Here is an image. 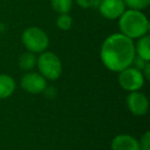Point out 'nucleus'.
<instances>
[{"label":"nucleus","instance_id":"nucleus-1","mask_svg":"<svg viewBox=\"0 0 150 150\" xmlns=\"http://www.w3.org/2000/svg\"><path fill=\"white\" fill-rule=\"evenodd\" d=\"M100 56L107 69L113 72H120L133 65L136 57L134 40L120 32L111 34L103 42Z\"/></svg>","mask_w":150,"mask_h":150},{"label":"nucleus","instance_id":"nucleus-2","mask_svg":"<svg viewBox=\"0 0 150 150\" xmlns=\"http://www.w3.org/2000/svg\"><path fill=\"white\" fill-rule=\"evenodd\" d=\"M120 33L132 40L145 36L149 32V21L142 11L127 8L118 19Z\"/></svg>","mask_w":150,"mask_h":150},{"label":"nucleus","instance_id":"nucleus-3","mask_svg":"<svg viewBox=\"0 0 150 150\" xmlns=\"http://www.w3.org/2000/svg\"><path fill=\"white\" fill-rule=\"evenodd\" d=\"M22 42L28 52L33 54H41L50 45L47 34L38 27H29L22 34Z\"/></svg>","mask_w":150,"mask_h":150},{"label":"nucleus","instance_id":"nucleus-4","mask_svg":"<svg viewBox=\"0 0 150 150\" xmlns=\"http://www.w3.org/2000/svg\"><path fill=\"white\" fill-rule=\"evenodd\" d=\"M36 66L38 67L40 74L45 79L50 80L58 79L63 71L62 63L59 57L54 52H46V50L39 54Z\"/></svg>","mask_w":150,"mask_h":150},{"label":"nucleus","instance_id":"nucleus-5","mask_svg":"<svg viewBox=\"0 0 150 150\" xmlns=\"http://www.w3.org/2000/svg\"><path fill=\"white\" fill-rule=\"evenodd\" d=\"M118 82L123 90L131 93L141 90L145 83V78L142 71L129 66L119 72Z\"/></svg>","mask_w":150,"mask_h":150},{"label":"nucleus","instance_id":"nucleus-6","mask_svg":"<svg viewBox=\"0 0 150 150\" xmlns=\"http://www.w3.org/2000/svg\"><path fill=\"white\" fill-rule=\"evenodd\" d=\"M97 7L100 15L110 21L118 20L127 9L123 0H99Z\"/></svg>","mask_w":150,"mask_h":150},{"label":"nucleus","instance_id":"nucleus-7","mask_svg":"<svg viewBox=\"0 0 150 150\" xmlns=\"http://www.w3.org/2000/svg\"><path fill=\"white\" fill-rule=\"evenodd\" d=\"M21 86L29 94L37 95L46 88V79L40 73L29 71L22 77Z\"/></svg>","mask_w":150,"mask_h":150},{"label":"nucleus","instance_id":"nucleus-8","mask_svg":"<svg viewBox=\"0 0 150 150\" xmlns=\"http://www.w3.org/2000/svg\"><path fill=\"white\" fill-rule=\"evenodd\" d=\"M127 105L131 113L137 116H142L147 113L149 101L143 93L136 91V92H131L129 94L127 98Z\"/></svg>","mask_w":150,"mask_h":150},{"label":"nucleus","instance_id":"nucleus-9","mask_svg":"<svg viewBox=\"0 0 150 150\" xmlns=\"http://www.w3.org/2000/svg\"><path fill=\"white\" fill-rule=\"evenodd\" d=\"M112 150H140L139 142L131 135H117L111 142Z\"/></svg>","mask_w":150,"mask_h":150},{"label":"nucleus","instance_id":"nucleus-10","mask_svg":"<svg viewBox=\"0 0 150 150\" xmlns=\"http://www.w3.org/2000/svg\"><path fill=\"white\" fill-rule=\"evenodd\" d=\"M135 52L136 56L146 62L150 61V36L148 34L138 38L137 43H135Z\"/></svg>","mask_w":150,"mask_h":150},{"label":"nucleus","instance_id":"nucleus-11","mask_svg":"<svg viewBox=\"0 0 150 150\" xmlns=\"http://www.w3.org/2000/svg\"><path fill=\"white\" fill-rule=\"evenodd\" d=\"M16 81L7 74H0V99H6L13 94Z\"/></svg>","mask_w":150,"mask_h":150},{"label":"nucleus","instance_id":"nucleus-12","mask_svg":"<svg viewBox=\"0 0 150 150\" xmlns=\"http://www.w3.org/2000/svg\"><path fill=\"white\" fill-rule=\"evenodd\" d=\"M37 63V57L36 54H33L31 52H26L22 54L19 58V66L24 71H31Z\"/></svg>","mask_w":150,"mask_h":150},{"label":"nucleus","instance_id":"nucleus-13","mask_svg":"<svg viewBox=\"0 0 150 150\" xmlns=\"http://www.w3.org/2000/svg\"><path fill=\"white\" fill-rule=\"evenodd\" d=\"M74 4V0H50V6L57 13H69Z\"/></svg>","mask_w":150,"mask_h":150},{"label":"nucleus","instance_id":"nucleus-14","mask_svg":"<svg viewBox=\"0 0 150 150\" xmlns=\"http://www.w3.org/2000/svg\"><path fill=\"white\" fill-rule=\"evenodd\" d=\"M56 25L62 31H68L72 28L73 19L69 13H61L57 18Z\"/></svg>","mask_w":150,"mask_h":150},{"label":"nucleus","instance_id":"nucleus-15","mask_svg":"<svg viewBox=\"0 0 150 150\" xmlns=\"http://www.w3.org/2000/svg\"><path fill=\"white\" fill-rule=\"evenodd\" d=\"M123 2L127 8L143 11L149 6L150 0H123Z\"/></svg>","mask_w":150,"mask_h":150},{"label":"nucleus","instance_id":"nucleus-16","mask_svg":"<svg viewBox=\"0 0 150 150\" xmlns=\"http://www.w3.org/2000/svg\"><path fill=\"white\" fill-rule=\"evenodd\" d=\"M76 4L82 9H88L94 6H97L99 0H74Z\"/></svg>","mask_w":150,"mask_h":150},{"label":"nucleus","instance_id":"nucleus-17","mask_svg":"<svg viewBox=\"0 0 150 150\" xmlns=\"http://www.w3.org/2000/svg\"><path fill=\"white\" fill-rule=\"evenodd\" d=\"M140 150H150V133L146 132L139 142Z\"/></svg>","mask_w":150,"mask_h":150},{"label":"nucleus","instance_id":"nucleus-18","mask_svg":"<svg viewBox=\"0 0 150 150\" xmlns=\"http://www.w3.org/2000/svg\"><path fill=\"white\" fill-rule=\"evenodd\" d=\"M142 73L145 79H150V63L147 62L144 68L142 69Z\"/></svg>","mask_w":150,"mask_h":150}]
</instances>
